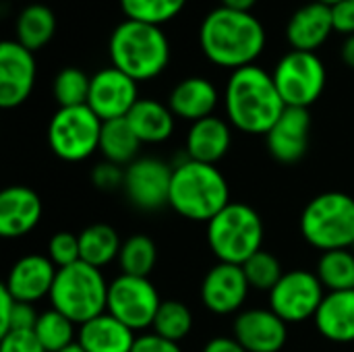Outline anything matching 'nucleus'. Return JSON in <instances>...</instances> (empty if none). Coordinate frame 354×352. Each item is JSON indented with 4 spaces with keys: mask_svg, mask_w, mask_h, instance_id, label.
<instances>
[{
    "mask_svg": "<svg viewBox=\"0 0 354 352\" xmlns=\"http://www.w3.org/2000/svg\"><path fill=\"white\" fill-rule=\"evenodd\" d=\"M203 56L222 68L239 71L255 64L266 48V27L253 12L218 6L199 27Z\"/></svg>",
    "mask_w": 354,
    "mask_h": 352,
    "instance_id": "obj_1",
    "label": "nucleus"
},
{
    "mask_svg": "<svg viewBox=\"0 0 354 352\" xmlns=\"http://www.w3.org/2000/svg\"><path fill=\"white\" fill-rule=\"evenodd\" d=\"M228 122L249 135H268L286 110L272 73L251 64L232 71L224 89Z\"/></svg>",
    "mask_w": 354,
    "mask_h": 352,
    "instance_id": "obj_2",
    "label": "nucleus"
},
{
    "mask_svg": "<svg viewBox=\"0 0 354 352\" xmlns=\"http://www.w3.org/2000/svg\"><path fill=\"white\" fill-rule=\"evenodd\" d=\"M108 54L114 68L141 83L166 71L170 62V41L160 25L124 19L110 35Z\"/></svg>",
    "mask_w": 354,
    "mask_h": 352,
    "instance_id": "obj_3",
    "label": "nucleus"
},
{
    "mask_svg": "<svg viewBox=\"0 0 354 352\" xmlns=\"http://www.w3.org/2000/svg\"><path fill=\"white\" fill-rule=\"evenodd\" d=\"M230 203L226 176L214 166L185 160L172 168L168 205L191 222H209Z\"/></svg>",
    "mask_w": 354,
    "mask_h": 352,
    "instance_id": "obj_4",
    "label": "nucleus"
},
{
    "mask_svg": "<svg viewBox=\"0 0 354 352\" xmlns=\"http://www.w3.org/2000/svg\"><path fill=\"white\" fill-rule=\"evenodd\" d=\"M263 220L247 203L230 201L207 222V245L220 263L245 266L263 249Z\"/></svg>",
    "mask_w": 354,
    "mask_h": 352,
    "instance_id": "obj_5",
    "label": "nucleus"
},
{
    "mask_svg": "<svg viewBox=\"0 0 354 352\" xmlns=\"http://www.w3.org/2000/svg\"><path fill=\"white\" fill-rule=\"evenodd\" d=\"M108 286L110 284L106 282L102 270L85 261L60 268L50 290L52 309L66 315L73 324L83 326L106 313Z\"/></svg>",
    "mask_w": 354,
    "mask_h": 352,
    "instance_id": "obj_6",
    "label": "nucleus"
},
{
    "mask_svg": "<svg viewBox=\"0 0 354 352\" xmlns=\"http://www.w3.org/2000/svg\"><path fill=\"white\" fill-rule=\"evenodd\" d=\"M303 239L328 253L354 247V197L328 191L313 197L301 216Z\"/></svg>",
    "mask_w": 354,
    "mask_h": 352,
    "instance_id": "obj_7",
    "label": "nucleus"
},
{
    "mask_svg": "<svg viewBox=\"0 0 354 352\" xmlns=\"http://www.w3.org/2000/svg\"><path fill=\"white\" fill-rule=\"evenodd\" d=\"M102 124L87 104L58 108L48 124L50 149L64 162H83L100 149Z\"/></svg>",
    "mask_w": 354,
    "mask_h": 352,
    "instance_id": "obj_8",
    "label": "nucleus"
},
{
    "mask_svg": "<svg viewBox=\"0 0 354 352\" xmlns=\"http://www.w3.org/2000/svg\"><path fill=\"white\" fill-rule=\"evenodd\" d=\"M272 77L286 108L309 110L326 87V66L315 52L290 50L278 60Z\"/></svg>",
    "mask_w": 354,
    "mask_h": 352,
    "instance_id": "obj_9",
    "label": "nucleus"
},
{
    "mask_svg": "<svg viewBox=\"0 0 354 352\" xmlns=\"http://www.w3.org/2000/svg\"><path fill=\"white\" fill-rule=\"evenodd\" d=\"M160 305L162 299L149 278L120 274L108 286L106 311L133 332H143L151 328Z\"/></svg>",
    "mask_w": 354,
    "mask_h": 352,
    "instance_id": "obj_10",
    "label": "nucleus"
},
{
    "mask_svg": "<svg viewBox=\"0 0 354 352\" xmlns=\"http://www.w3.org/2000/svg\"><path fill=\"white\" fill-rule=\"evenodd\" d=\"M324 284L317 274L307 270L284 272L270 293V309L286 324H303L315 317L324 301Z\"/></svg>",
    "mask_w": 354,
    "mask_h": 352,
    "instance_id": "obj_11",
    "label": "nucleus"
},
{
    "mask_svg": "<svg viewBox=\"0 0 354 352\" xmlns=\"http://www.w3.org/2000/svg\"><path fill=\"white\" fill-rule=\"evenodd\" d=\"M172 168L158 158H137L124 168V195L127 199L143 210L156 212L170 201Z\"/></svg>",
    "mask_w": 354,
    "mask_h": 352,
    "instance_id": "obj_12",
    "label": "nucleus"
},
{
    "mask_svg": "<svg viewBox=\"0 0 354 352\" xmlns=\"http://www.w3.org/2000/svg\"><path fill=\"white\" fill-rule=\"evenodd\" d=\"M139 100L137 81L114 66L102 68L91 77L87 106L102 122L127 118Z\"/></svg>",
    "mask_w": 354,
    "mask_h": 352,
    "instance_id": "obj_13",
    "label": "nucleus"
},
{
    "mask_svg": "<svg viewBox=\"0 0 354 352\" xmlns=\"http://www.w3.org/2000/svg\"><path fill=\"white\" fill-rule=\"evenodd\" d=\"M37 64L31 50L17 39L0 44V106L4 110L21 106L33 91Z\"/></svg>",
    "mask_w": 354,
    "mask_h": 352,
    "instance_id": "obj_14",
    "label": "nucleus"
},
{
    "mask_svg": "<svg viewBox=\"0 0 354 352\" xmlns=\"http://www.w3.org/2000/svg\"><path fill=\"white\" fill-rule=\"evenodd\" d=\"M249 290L251 286L243 266L218 263L201 282V301L214 315H232L245 305Z\"/></svg>",
    "mask_w": 354,
    "mask_h": 352,
    "instance_id": "obj_15",
    "label": "nucleus"
},
{
    "mask_svg": "<svg viewBox=\"0 0 354 352\" xmlns=\"http://www.w3.org/2000/svg\"><path fill=\"white\" fill-rule=\"evenodd\" d=\"M286 326L272 309H247L234 319V338L247 352H280L288 338Z\"/></svg>",
    "mask_w": 354,
    "mask_h": 352,
    "instance_id": "obj_16",
    "label": "nucleus"
},
{
    "mask_svg": "<svg viewBox=\"0 0 354 352\" xmlns=\"http://www.w3.org/2000/svg\"><path fill=\"white\" fill-rule=\"evenodd\" d=\"M56 272L58 268L48 255H25L12 263L2 286L15 297V301L35 305L37 301L50 297Z\"/></svg>",
    "mask_w": 354,
    "mask_h": 352,
    "instance_id": "obj_17",
    "label": "nucleus"
},
{
    "mask_svg": "<svg viewBox=\"0 0 354 352\" xmlns=\"http://www.w3.org/2000/svg\"><path fill=\"white\" fill-rule=\"evenodd\" d=\"M311 131V114L307 108H286L276 124L268 131L266 141L270 154L282 162L292 164L299 162L309 145Z\"/></svg>",
    "mask_w": 354,
    "mask_h": 352,
    "instance_id": "obj_18",
    "label": "nucleus"
},
{
    "mask_svg": "<svg viewBox=\"0 0 354 352\" xmlns=\"http://www.w3.org/2000/svg\"><path fill=\"white\" fill-rule=\"evenodd\" d=\"M332 31H336L332 6L317 0L297 8L286 23V39L292 50L301 52H317L330 39Z\"/></svg>",
    "mask_w": 354,
    "mask_h": 352,
    "instance_id": "obj_19",
    "label": "nucleus"
},
{
    "mask_svg": "<svg viewBox=\"0 0 354 352\" xmlns=\"http://www.w3.org/2000/svg\"><path fill=\"white\" fill-rule=\"evenodd\" d=\"M39 195L23 185L6 187L0 193V237L21 239L29 234L41 220Z\"/></svg>",
    "mask_w": 354,
    "mask_h": 352,
    "instance_id": "obj_20",
    "label": "nucleus"
},
{
    "mask_svg": "<svg viewBox=\"0 0 354 352\" xmlns=\"http://www.w3.org/2000/svg\"><path fill=\"white\" fill-rule=\"evenodd\" d=\"M218 89L216 85L205 77H187L174 85L168 98V106L176 118H185L191 124L214 116V110L218 106Z\"/></svg>",
    "mask_w": 354,
    "mask_h": 352,
    "instance_id": "obj_21",
    "label": "nucleus"
},
{
    "mask_svg": "<svg viewBox=\"0 0 354 352\" xmlns=\"http://www.w3.org/2000/svg\"><path fill=\"white\" fill-rule=\"evenodd\" d=\"M232 145L230 124L220 116H207L191 124L187 133V158L203 164H218Z\"/></svg>",
    "mask_w": 354,
    "mask_h": 352,
    "instance_id": "obj_22",
    "label": "nucleus"
},
{
    "mask_svg": "<svg viewBox=\"0 0 354 352\" xmlns=\"http://www.w3.org/2000/svg\"><path fill=\"white\" fill-rule=\"evenodd\" d=\"M313 319L326 340L336 344L354 342V290L328 293Z\"/></svg>",
    "mask_w": 354,
    "mask_h": 352,
    "instance_id": "obj_23",
    "label": "nucleus"
},
{
    "mask_svg": "<svg viewBox=\"0 0 354 352\" xmlns=\"http://www.w3.org/2000/svg\"><path fill=\"white\" fill-rule=\"evenodd\" d=\"M137 336L108 311L79 326L77 344L85 352H131Z\"/></svg>",
    "mask_w": 354,
    "mask_h": 352,
    "instance_id": "obj_24",
    "label": "nucleus"
},
{
    "mask_svg": "<svg viewBox=\"0 0 354 352\" xmlns=\"http://www.w3.org/2000/svg\"><path fill=\"white\" fill-rule=\"evenodd\" d=\"M174 118L176 116L172 114L170 106H166L158 100H149V98L139 100L127 116V120H129L131 129L135 131V135L139 137V141L151 143V145L164 143L166 139L172 137Z\"/></svg>",
    "mask_w": 354,
    "mask_h": 352,
    "instance_id": "obj_25",
    "label": "nucleus"
},
{
    "mask_svg": "<svg viewBox=\"0 0 354 352\" xmlns=\"http://www.w3.org/2000/svg\"><path fill=\"white\" fill-rule=\"evenodd\" d=\"M56 33L54 10L46 4H27L15 21V39L31 52L41 50L52 41Z\"/></svg>",
    "mask_w": 354,
    "mask_h": 352,
    "instance_id": "obj_26",
    "label": "nucleus"
},
{
    "mask_svg": "<svg viewBox=\"0 0 354 352\" xmlns=\"http://www.w3.org/2000/svg\"><path fill=\"white\" fill-rule=\"evenodd\" d=\"M141 141L131 129L127 118L106 120L102 124V137H100V151L106 162H112L116 166H129L137 160Z\"/></svg>",
    "mask_w": 354,
    "mask_h": 352,
    "instance_id": "obj_27",
    "label": "nucleus"
},
{
    "mask_svg": "<svg viewBox=\"0 0 354 352\" xmlns=\"http://www.w3.org/2000/svg\"><path fill=\"white\" fill-rule=\"evenodd\" d=\"M81 261L102 270L118 259L122 243L118 232L108 224H91L83 232H79Z\"/></svg>",
    "mask_w": 354,
    "mask_h": 352,
    "instance_id": "obj_28",
    "label": "nucleus"
},
{
    "mask_svg": "<svg viewBox=\"0 0 354 352\" xmlns=\"http://www.w3.org/2000/svg\"><path fill=\"white\" fill-rule=\"evenodd\" d=\"M317 278L328 293L354 290V251H328L317 261Z\"/></svg>",
    "mask_w": 354,
    "mask_h": 352,
    "instance_id": "obj_29",
    "label": "nucleus"
},
{
    "mask_svg": "<svg viewBox=\"0 0 354 352\" xmlns=\"http://www.w3.org/2000/svg\"><path fill=\"white\" fill-rule=\"evenodd\" d=\"M156 261H158V249L149 237L133 234L122 243V249L118 255V263H120L122 274L147 278L153 272Z\"/></svg>",
    "mask_w": 354,
    "mask_h": 352,
    "instance_id": "obj_30",
    "label": "nucleus"
},
{
    "mask_svg": "<svg viewBox=\"0 0 354 352\" xmlns=\"http://www.w3.org/2000/svg\"><path fill=\"white\" fill-rule=\"evenodd\" d=\"M75 326L66 315L56 309H48L39 313L35 324V336L41 342L46 352L64 351L66 346L75 344Z\"/></svg>",
    "mask_w": 354,
    "mask_h": 352,
    "instance_id": "obj_31",
    "label": "nucleus"
},
{
    "mask_svg": "<svg viewBox=\"0 0 354 352\" xmlns=\"http://www.w3.org/2000/svg\"><path fill=\"white\" fill-rule=\"evenodd\" d=\"M151 330L166 340L180 342L193 330V315L180 301H162Z\"/></svg>",
    "mask_w": 354,
    "mask_h": 352,
    "instance_id": "obj_32",
    "label": "nucleus"
},
{
    "mask_svg": "<svg viewBox=\"0 0 354 352\" xmlns=\"http://www.w3.org/2000/svg\"><path fill=\"white\" fill-rule=\"evenodd\" d=\"M127 19L164 25L178 17L187 6V0H118Z\"/></svg>",
    "mask_w": 354,
    "mask_h": 352,
    "instance_id": "obj_33",
    "label": "nucleus"
},
{
    "mask_svg": "<svg viewBox=\"0 0 354 352\" xmlns=\"http://www.w3.org/2000/svg\"><path fill=\"white\" fill-rule=\"evenodd\" d=\"M89 85H91V77H87L77 66H66L54 79V87H52L54 100L58 102L60 108L85 106L89 98Z\"/></svg>",
    "mask_w": 354,
    "mask_h": 352,
    "instance_id": "obj_34",
    "label": "nucleus"
},
{
    "mask_svg": "<svg viewBox=\"0 0 354 352\" xmlns=\"http://www.w3.org/2000/svg\"><path fill=\"white\" fill-rule=\"evenodd\" d=\"M243 272L249 280V286L255 290H268L272 293V288L282 280L284 272H282V263L278 261V257H274L268 251H259L255 253L245 266Z\"/></svg>",
    "mask_w": 354,
    "mask_h": 352,
    "instance_id": "obj_35",
    "label": "nucleus"
},
{
    "mask_svg": "<svg viewBox=\"0 0 354 352\" xmlns=\"http://www.w3.org/2000/svg\"><path fill=\"white\" fill-rule=\"evenodd\" d=\"M48 257L60 270L81 261L79 234L73 232H56L48 243Z\"/></svg>",
    "mask_w": 354,
    "mask_h": 352,
    "instance_id": "obj_36",
    "label": "nucleus"
},
{
    "mask_svg": "<svg viewBox=\"0 0 354 352\" xmlns=\"http://www.w3.org/2000/svg\"><path fill=\"white\" fill-rule=\"evenodd\" d=\"M0 352H46L33 330H10L0 336Z\"/></svg>",
    "mask_w": 354,
    "mask_h": 352,
    "instance_id": "obj_37",
    "label": "nucleus"
},
{
    "mask_svg": "<svg viewBox=\"0 0 354 352\" xmlns=\"http://www.w3.org/2000/svg\"><path fill=\"white\" fill-rule=\"evenodd\" d=\"M91 183L100 191H114L124 185V170L112 162H102L91 170Z\"/></svg>",
    "mask_w": 354,
    "mask_h": 352,
    "instance_id": "obj_38",
    "label": "nucleus"
},
{
    "mask_svg": "<svg viewBox=\"0 0 354 352\" xmlns=\"http://www.w3.org/2000/svg\"><path fill=\"white\" fill-rule=\"evenodd\" d=\"M37 317H39V313L35 311V307H33L31 303H19V301H17L6 332H10V330H35ZM6 332H4V334H6ZM4 334H2V336H4Z\"/></svg>",
    "mask_w": 354,
    "mask_h": 352,
    "instance_id": "obj_39",
    "label": "nucleus"
},
{
    "mask_svg": "<svg viewBox=\"0 0 354 352\" xmlns=\"http://www.w3.org/2000/svg\"><path fill=\"white\" fill-rule=\"evenodd\" d=\"M131 352H183L178 342H172V340H166L162 336H158L156 332L151 334H141L137 336L135 344H133V351Z\"/></svg>",
    "mask_w": 354,
    "mask_h": 352,
    "instance_id": "obj_40",
    "label": "nucleus"
},
{
    "mask_svg": "<svg viewBox=\"0 0 354 352\" xmlns=\"http://www.w3.org/2000/svg\"><path fill=\"white\" fill-rule=\"evenodd\" d=\"M334 29L344 35H354V0H340L332 6Z\"/></svg>",
    "mask_w": 354,
    "mask_h": 352,
    "instance_id": "obj_41",
    "label": "nucleus"
},
{
    "mask_svg": "<svg viewBox=\"0 0 354 352\" xmlns=\"http://www.w3.org/2000/svg\"><path fill=\"white\" fill-rule=\"evenodd\" d=\"M15 305H17L15 297L2 286V288H0V336H2V334L6 332V328H8V322H10V315H12Z\"/></svg>",
    "mask_w": 354,
    "mask_h": 352,
    "instance_id": "obj_42",
    "label": "nucleus"
},
{
    "mask_svg": "<svg viewBox=\"0 0 354 352\" xmlns=\"http://www.w3.org/2000/svg\"><path fill=\"white\" fill-rule=\"evenodd\" d=\"M203 352H247L236 338H226V336H220V338H214L205 344Z\"/></svg>",
    "mask_w": 354,
    "mask_h": 352,
    "instance_id": "obj_43",
    "label": "nucleus"
},
{
    "mask_svg": "<svg viewBox=\"0 0 354 352\" xmlns=\"http://www.w3.org/2000/svg\"><path fill=\"white\" fill-rule=\"evenodd\" d=\"M340 56H342L346 66L354 68V35H346V39L340 48Z\"/></svg>",
    "mask_w": 354,
    "mask_h": 352,
    "instance_id": "obj_44",
    "label": "nucleus"
},
{
    "mask_svg": "<svg viewBox=\"0 0 354 352\" xmlns=\"http://www.w3.org/2000/svg\"><path fill=\"white\" fill-rule=\"evenodd\" d=\"M257 0H222V6L232 8V10H243V12H251Z\"/></svg>",
    "mask_w": 354,
    "mask_h": 352,
    "instance_id": "obj_45",
    "label": "nucleus"
},
{
    "mask_svg": "<svg viewBox=\"0 0 354 352\" xmlns=\"http://www.w3.org/2000/svg\"><path fill=\"white\" fill-rule=\"evenodd\" d=\"M58 352H85V351H83V349H81V346H79V344L75 342V344H71V346H66L64 351H58Z\"/></svg>",
    "mask_w": 354,
    "mask_h": 352,
    "instance_id": "obj_46",
    "label": "nucleus"
},
{
    "mask_svg": "<svg viewBox=\"0 0 354 352\" xmlns=\"http://www.w3.org/2000/svg\"><path fill=\"white\" fill-rule=\"evenodd\" d=\"M317 2H324V4H328V6H334V4L340 2V0H317Z\"/></svg>",
    "mask_w": 354,
    "mask_h": 352,
    "instance_id": "obj_47",
    "label": "nucleus"
},
{
    "mask_svg": "<svg viewBox=\"0 0 354 352\" xmlns=\"http://www.w3.org/2000/svg\"><path fill=\"white\" fill-rule=\"evenodd\" d=\"M353 249H354V247H353Z\"/></svg>",
    "mask_w": 354,
    "mask_h": 352,
    "instance_id": "obj_48",
    "label": "nucleus"
}]
</instances>
